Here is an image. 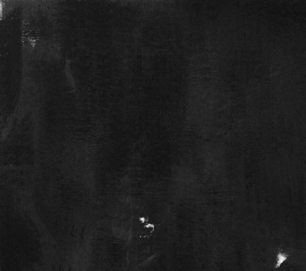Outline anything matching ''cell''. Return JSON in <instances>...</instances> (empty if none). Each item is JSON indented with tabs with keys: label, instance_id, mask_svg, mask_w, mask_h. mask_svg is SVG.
<instances>
[{
	"label": "cell",
	"instance_id": "6da1fadb",
	"mask_svg": "<svg viewBox=\"0 0 306 271\" xmlns=\"http://www.w3.org/2000/svg\"><path fill=\"white\" fill-rule=\"evenodd\" d=\"M287 258H288V255H287L286 254L280 252V253L277 254V265L276 266H275L276 269L279 268V267L281 266V265L286 260Z\"/></svg>",
	"mask_w": 306,
	"mask_h": 271
}]
</instances>
